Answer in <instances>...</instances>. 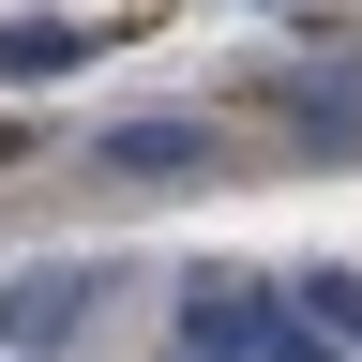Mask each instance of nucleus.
Here are the masks:
<instances>
[{"label": "nucleus", "mask_w": 362, "mask_h": 362, "mask_svg": "<svg viewBox=\"0 0 362 362\" xmlns=\"http://www.w3.org/2000/svg\"><path fill=\"white\" fill-rule=\"evenodd\" d=\"M90 181H226V121H197V106H136V121L90 136Z\"/></svg>", "instance_id": "1"}, {"label": "nucleus", "mask_w": 362, "mask_h": 362, "mask_svg": "<svg viewBox=\"0 0 362 362\" xmlns=\"http://www.w3.org/2000/svg\"><path fill=\"white\" fill-rule=\"evenodd\" d=\"M76 61H90L76 16H0V90H61Z\"/></svg>", "instance_id": "4"}, {"label": "nucleus", "mask_w": 362, "mask_h": 362, "mask_svg": "<svg viewBox=\"0 0 362 362\" xmlns=\"http://www.w3.org/2000/svg\"><path fill=\"white\" fill-rule=\"evenodd\" d=\"M90 302H106V272H90V257H30V272H0V362L61 347V332H76Z\"/></svg>", "instance_id": "2"}, {"label": "nucleus", "mask_w": 362, "mask_h": 362, "mask_svg": "<svg viewBox=\"0 0 362 362\" xmlns=\"http://www.w3.org/2000/svg\"><path fill=\"white\" fill-rule=\"evenodd\" d=\"M16 151H30V121H0V166H16Z\"/></svg>", "instance_id": "7"}, {"label": "nucleus", "mask_w": 362, "mask_h": 362, "mask_svg": "<svg viewBox=\"0 0 362 362\" xmlns=\"http://www.w3.org/2000/svg\"><path fill=\"white\" fill-rule=\"evenodd\" d=\"M257 332H272L257 272H181V362H257Z\"/></svg>", "instance_id": "3"}, {"label": "nucleus", "mask_w": 362, "mask_h": 362, "mask_svg": "<svg viewBox=\"0 0 362 362\" xmlns=\"http://www.w3.org/2000/svg\"><path fill=\"white\" fill-rule=\"evenodd\" d=\"M257 362H332V332H317V317H287V302H272V332H257Z\"/></svg>", "instance_id": "6"}, {"label": "nucleus", "mask_w": 362, "mask_h": 362, "mask_svg": "<svg viewBox=\"0 0 362 362\" xmlns=\"http://www.w3.org/2000/svg\"><path fill=\"white\" fill-rule=\"evenodd\" d=\"M287 317H317V332H347V347H362V272H302Z\"/></svg>", "instance_id": "5"}]
</instances>
